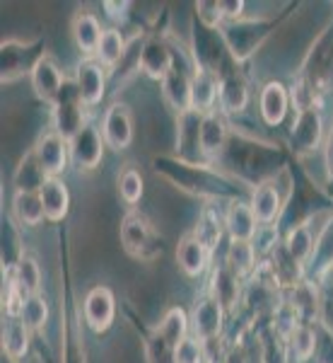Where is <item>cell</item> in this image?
Here are the masks:
<instances>
[{"label": "cell", "instance_id": "1f68e13d", "mask_svg": "<svg viewBox=\"0 0 333 363\" xmlns=\"http://www.w3.org/2000/svg\"><path fill=\"white\" fill-rule=\"evenodd\" d=\"M155 332L157 335H162L167 339L169 344H172L174 349L179 347L181 342H184L186 337L191 335V325H189V313H186L181 306H174L169 308L165 315H162V320L155 325Z\"/></svg>", "mask_w": 333, "mask_h": 363}, {"label": "cell", "instance_id": "7c38bea8", "mask_svg": "<svg viewBox=\"0 0 333 363\" xmlns=\"http://www.w3.org/2000/svg\"><path fill=\"white\" fill-rule=\"evenodd\" d=\"M208 294L220 303L227 313H235V310L242 306V298H244V279L239 277L237 272H232L225 262L213 267L208 279Z\"/></svg>", "mask_w": 333, "mask_h": 363}, {"label": "cell", "instance_id": "8992f818", "mask_svg": "<svg viewBox=\"0 0 333 363\" xmlns=\"http://www.w3.org/2000/svg\"><path fill=\"white\" fill-rule=\"evenodd\" d=\"M46 51H42L39 39H5L3 42V83H13L20 75H32L34 66L39 63Z\"/></svg>", "mask_w": 333, "mask_h": 363}, {"label": "cell", "instance_id": "3957f363", "mask_svg": "<svg viewBox=\"0 0 333 363\" xmlns=\"http://www.w3.org/2000/svg\"><path fill=\"white\" fill-rule=\"evenodd\" d=\"M51 124H54V131L61 133L63 138H73L75 133L83 128L87 121H85V104L80 99V92L75 87V80H66L63 85L61 95L54 104H51Z\"/></svg>", "mask_w": 333, "mask_h": 363}, {"label": "cell", "instance_id": "f1b7e54d", "mask_svg": "<svg viewBox=\"0 0 333 363\" xmlns=\"http://www.w3.org/2000/svg\"><path fill=\"white\" fill-rule=\"evenodd\" d=\"M13 216L20 225L39 228L46 220L44 203L39 191H15L13 194Z\"/></svg>", "mask_w": 333, "mask_h": 363}, {"label": "cell", "instance_id": "6da1fadb", "mask_svg": "<svg viewBox=\"0 0 333 363\" xmlns=\"http://www.w3.org/2000/svg\"><path fill=\"white\" fill-rule=\"evenodd\" d=\"M119 238H121V250L140 262H153L162 255V247H157L153 223L136 208H131L121 218Z\"/></svg>", "mask_w": 333, "mask_h": 363}, {"label": "cell", "instance_id": "52a82bcc", "mask_svg": "<svg viewBox=\"0 0 333 363\" xmlns=\"http://www.w3.org/2000/svg\"><path fill=\"white\" fill-rule=\"evenodd\" d=\"M83 320L87 330L104 335L114 327L116 320V296L107 284H97L83 298Z\"/></svg>", "mask_w": 333, "mask_h": 363}, {"label": "cell", "instance_id": "d4e9b609", "mask_svg": "<svg viewBox=\"0 0 333 363\" xmlns=\"http://www.w3.org/2000/svg\"><path fill=\"white\" fill-rule=\"evenodd\" d=\"M317 235H319V228H312V218L302 220V223L292 225L290 230L285 233L283 247L292 257V259L297 262V264L307 267L309 257H312V252H314Z\"/></svg>", "mask_w": 333, "mask_h": 363}, {"label": "cell", "instance_id": "ba28073f", "mask_svg": "<svg viewBox=\"0 0 333 363\" xmlns=\"http://www.w3.org/2000/svg\"><path fill=\"white\" fill-rule=\"evenodd\" d=\"M324 140V116H321L319 107L297 109V116L290 128V150L295 155H309L321 145Z\"/></svg>", "mask_w": 333, "mask_h": 363}, {"label": "cell", "instance_id": "4fadbf2b", "mask_svg": "<svg viewBox=\"0 0 333 363\" xmlns=\"http://www.w3.org/2000/svg\"><path fill=\"white\" fill-rule=\"evenodd\" d=\"M177 63H174V54L169 49V44L160 34H150L148 39L140 46V54H138V68L143 75H148L150 80H165Z\"/></svg>", "mask_w": 333, "mask_h": 363}, {"label": "cell", "instance_id": "4316f807", "mask_svg": "<svg viewBox=\"0 0 333 363\" xmlns=\"http://www.w3.org/2000/svg\"><path fill=\"white\" fill-rule=\"evenodd\" d=\"M285 347H288L290 359H295L297 363H309L319 354L317 330L309 322H300L288 335V339H285Z\"/></svg>", "mask_w": 333, "mask_h": 363}, {"label": "cell", "instance_id": "603a6c76", "mask_svg": "<svg viewBox=\"0 0 333 363\" xmlns=\"http://www.w3.org/2000/svg\"><path fill=\"white\" fill-rule=\"evenodd\" d=\"M220 95V78L213 70L198 66L194 73V83H191V102H194V112L210 114L215 112Z\"/></svg>", "mask_w": 333, "mask_h": 363}, {"label": "cell", "instance_id": "30bf717a", "mask_svg": "<svg viewBox=\"0 0 333 363\" xmlns=\"http://www.w3.org/2000/svg\"><path fill=\"white\" fill-rule=\"evenodd\" d=\"M32 150H34V155H37V162L46 172V177H61L70 165L68 138H63L54 128L44 131L42 136L37 138V143L32 145Z\"/></svg>", "mask_w": 333, "mask_h": 363}, {"label": "cell", "instance_id": "4dcf8cb0", "mask_svg": "<svg viewBox=\"0 0 333 363\" xmlns=\"http://www.w3.org/2000/svg\"><path fill=\"white\" fill-rule=\"evenodd\" d=\"M46 172L42 169V165L37 162V155L34 150L29 148L25 155L20 157L17 162V169L13 174V184L15 191H42V186L46 184Z\"/></svg>", "mask_w": 333, "mask_h": 363}, {"label": "cell", "instance_id": "7a4b0ae2", "mask_svg": "<svg viewBox=\"0 0 333 363\" xmlns=\"http://www.w3.org/2000/svg\"><path fill=\"white\" fill-rule=\"evenodd\" d=\"M292 189V182H288L285 186H280L278 177H268L259 184L251 186V196H249V206L254 211L259 225H276L285 211Z\"/></svg>", "mask_w": 333, "mask_h": 363}, {"label": "cell", "instance_id": "836d02e7", "mask_svg": "<svg viewBox=\"0 0 333 363\" xmlns=\"http://www.w3.org/2000/svg\"><path fill=\"white\" fill-rule=\"evenodd\" d=\"M124 56H126V39H124V34H121L116 27L104 29V37H102V42H99V49H97L95 58L107 70H111V68H116L121 61H124Z\"/></svg>", "mask_w": 333, "mask_h": 363}, {"label": "cell", "instance_id": "60d3db41", "mask_svg": "<svg viewBox=\"0 0 333 363\" xmlns=\"http://www.w3.org/2000/svg\"><path fill=\"white\" fill-rule=\"evenodd\" d=\"M220 8H222V15H225V22H237V20H242V17H247L244 15L247 3H242V0H222Z\"/></svg>", "mask_w": 333, "mask_h": 363}, {"label": "cell", "instance_id": "f35d334b", "mask_svg": "<svg viewBox=\"0 0 333 363\" xmlns=\"http://www.w3.org/2000/svg\"><path fill=\"white\" fill-rule=\"evenodd\" d=\"M177 363H206V347L194 335H189L177 347Z\"/></svg>", "mask_w": 333, "mask_h": 363}, {"label": "cell", "instance_id": "ffe728a7", "mask_svg": "<svg viewBox=\"0 0 333 363\" xmlns=\"http://www.w3.org/2000/svg\"><path fill=\"white\" fill-rule=\"evenodd\" d=\"M290 109V90L278 80H271L261 87L259 95V114L268 126H278L285 121Z\"/></svg>", "mask_w": 333, "mask_h": 363}, {"label": "cell", "instance_id": "e575fe53", "mask_svg": "<svg viewBox=\"0 0 333 363\" xmlns=\"http://www.w3.org/2000/svg\"><path fill=\"white\" fill-rule=\"evenodd\" d=\"M116 189H119V196L126 206L136 208L138 203L143 201V194H145V179H143V174L138 172V167L126 165L121 169L119 177H116Z\"/></svg>", "mask_w": 333, "mask_h": 363}, {"label": "cell", "instance_id": "484cf974", "mask_svg": "<svg viewBox=\"0 0 333 363\" xmlns=\"http://www.w3.org/2000/svg\"><path fill=\"white\" fill-rule=\"evenodd\" d=\"M32 335L34 332L22 322L20 318H8L3 327V351L13 363L25 361L32 349Z\"/></svg>", "mask_w": 333, "mask_h": 363}, {"label": "cell", "instance_id": "9a60e30c", "mask_svg": "<svg viewBox=\"0 0 333 363\" xmlns=\"http://www.w3.org/2000/svg\"><path fill=\"white\" fill-rule=\"evenodd\" d=\"M29 80H32L34 95L46 104H54L58 99V95H61V90H63V85H66L68 78L63 75V70H61V66H58L56 58L51 54H44L42 58H39L37 66H34Z\"/></svg>", "mask_w": 333, "mask_h": 363}, {"label": "cell", "instance_id": "7402d4cb", "mask_svg": "<svg viewBox=\"0 0 333 363\" xmlns=\"http://www.w3.org/2000/svg\"><path fill=\"white\" fill-rule=\"evenodd\" d=\"M49 223H63L70 213V189L63 177H49L39 191Z\"/></svg>", "mask_w": 333, "mask_h": 363}, {"label": "cell", "instance_id": "277c9868", "mask_svg": "<svg viewBox=\"0 0 333 363\" xmlns=\"http://www.w3.org/2000/svg\"><path fill=\"white\" fill-rule=\"evenodd\" d=\"M268 29H271V22L268 20H247V17H242V20L227 22L222 27V39H225L232 58L235 61H244V58H249L259 49V44L264 42Z\"/></svg>", "mask_w": 333, "mask_h": 363}, {"label": "cell", "instance_id": "d590c367", "mask_svg": "<svg viewBox=\"0 0 333 363\" xmlns=\"http://www.w3.org/2000/svg\"><path fill=\"white\" fill-rule=\"evenodd\" d=\"M49 318H51V308H49V301H46L42 294L25 298V308H22L20 320L25 322L29 330L44 332V327L49 325Z\"/></svg>", "mask_w": 333, "mask_h": 363}, {"label": "cell", "instance_id": "5b68a950", "mask_svg": "<svg viewBox=\"0 0 333 363\" xmlns=\"http://www.w3.org/2000/svg\"><path fill=\"white\" fill-rule=\"evenodd\" d=\"M225 315H227V310L222 308L208 291H203L201 296H196L194 308H191V313H189L191 335H194L198 342L222 339V332H225Z\"/></svg>", "mask_w": 333, "mask_h": 363}, {"label": "cell", "instance_id": "7bdbcfd3", "mask_svg": "<svg viewBox=\"0 0 333 363\" xmlns=\"http://www.w3.org/2000/svg\"><path fill=\"white\" fill-rule=\"evenodd\" d=\"M104 10H107V13H114L111 15L114 22H124L128 17L126 13L131 10V3H104Z\"/></svg>", "mask_w": 333, "mask_h": 363}, {"label": "cell", "instance_id": "9c48e42d", "mask_svg": "<svg viewBox=\"0 0 333 363\" xmlns=\"http://www.w3.org/2000/svg\"><path fill=\"white\" fill-rule=\"evenodd\" d=\"M68 143H70V162L80 172H95L102 165L107 143H104V136L97 126L85 124Z\"/></svg>", "mask_w": 333, "mask_h": 363}, {"label": "cell", "instance_id": "b9f144b4", "mask_svg": "<svg viewBox=\"0 0 333 363\" xmlns=\"http://www.w3.org/2000/svg\"><path fill=\"white\" fill-rule=\"evenodd\" d=\"M324 169H326V177L329 182H333V126L326 136V143H324Z\"/></svg>", "mask_w": 333, "mask_h": 363}, {"label": "cell", "instance_id": "8d00e7d4", "mask_svg": "<svg viewBox=\"0 0 333 363\" xmlns=\"http://www.w3.org/2000/svg\"><path fill=\"white\" fill-rule=\"evenodd\" d=\"M198 240L208 245V250L213 252L215 245L220 242V238L225 235V223H222V216H218L215 211L206 208L201 216H198V223H196V230H191Z\"/></svg>", "mask_w": 333, "mask_h": 363}, {"label": "cell", "instance_id": "8fae6325", "mask_svg": "<svg viewBox=\"0 0 333 363\" xmlns=\"http://www.w3.org/2000/svg\"><path fill=\"white\" fill-rule=\"evenodd\" d=\"M102 136H104L107 148H111L114 153H124V150L131 148V143H133V114H131V107H128V104L114 102L107 112H104Z\"/></svg>", "mask_w": 333, "mask_h": 363}, {"label": "cell", "instance_id": "74e56055", "mask_svg": "<svg viewBox=\"0 0 333 363\" xmlns=\"http://www.w3.org/2000/svg\"><path fill=\"white\" fill-rule=\"evenodd\" d=\"M143 351H145V363H177V349L162 335H157L155 330L153 335L145 339Z\"/></svg>", "mask_w": 333, "mask_h": 363}, {"label": "cell", "instance_id": "f546056e", "mask_svg": "<svg viewBox=\"0 0 333 363\" xmlns=\"http://www.w3.org/2000/svg\"><path fill=\"white\" fill-rule=\"evenodd\" d=\"M225 264L237 272L242 279H251L259 269V252H256L254 242H239V240H230L225 252Z\"/></svg>", "mask_w": 333, "mask_h": 363}, {"label": "cell", "instance_id": "ab89813d", "mask_svg": "<svg viewBox=\"0 0 333 363\" xmlns=\"http://www.w3.org/2000/svg\"><path fill=\"white\" fill-rule=\"evenodd\" d=\"M196 13H198V20H201L208 29H218V27H222V22H225L220 3H198Z\"/></svg>", "mask_w": 333, "mask_h": 363}, {"label": "cell", "instance_id": "cb8c5ba5", "mask_svg": "<svg viewBox=\"0 0 333 363\" xmlns=\"http://www.w3.org/2000/svg\"><path fill=\"white\" fill-rule=\"evenodd\" d=\"M218 104L222 114H242L249 107V85L239 73L220 75Z\"/></svg>", "mask_w": 333, "mask_h": 363}, {"label": "cell", "instance_id": "2e32d148", "mask_svg": "<svg viewBox=\"0 0 333 363\" xmlns=\"http://www.w3.org/2000/svg\"><path fill=\"white\" fill-rule=\"evenodd\" d=\"M222 223H225L227 240L254 242L256 233H259V220H256L249 201H244V199H232V201H227V208H225V213H222Z\"/></svg>", "mask_w": 333, "mask_h": 363}, {"label": "cell", "instance_id": "e0dca14e", "mask_svg": "<svg viewBox=\"0 0 333 363\" xmlns=\"http://www.w3.org/2000/svg\"><path fill=\"white\" fill-rule=\"evenodd\" d=\"M177 264L179 272L189 279H198L210 267V250L203 240H198L194 233H186L177 242Z\"/></svg>", "mask_w": 333, "mask_h": 363}, {"label": "cell", "instance_id": "ac0fdd59", "mask_svg": "<svg viewBox=\"0 0 333 363\" xmlns=\"http://www.w3.org/2000/svg\"><path fill=\"white\" fill-rule=\"evenodd\" d=\"M227 140H230V126L225 121V114L222 112H210L203 114L201 119V155L208 157V160H215L225 153Z\"/></svg>", "mask_w": 333, "mask_h": 363}, {"label": "cell", "instance_id": "d6a6232c", "mask_svg": "<svg viewBox=\"0 0 333 363\" xmlns=\"http://www.w3.org/2000/svg\"><path fill=\"white\" fill-rule=\"evenodd\" d=\"M8 279L13 281L17 289L22 291L25 296H34V294H42V281H44V274H42V267L39 262L34 259L32 255H25L13 272L8 274Z\"/></svg>", "mask_w": 333, "mask_h": 363}, {"label": "cell", "instance_id": "d6986e66", "mask_svg": "<svg viewBox=\"0 0 333 363\" xmlns=\"http://www.w3.org/2000/svg\"><path fill=\"white\" fill-rule=\"evenodd\" d=\"M191 83H194V75H189L184 68L174 66L169 70V75L162 80V97L169 107L174 109L179 116L194 112V102H191Z\"/></svg>", "mask_w": 333, "mask_h": 363}, {"label": "cell", "instance_id": "83f0119b", "mask_svg": "<svg viewBox=\"0 0 333 363\" xmlns=\"http://www.w3.org/2000/svg\"><path fill=\"white\" fill-rule=\"evenodd\" d=\"M201 119L203 114L189 112L179 116V131H177V150L186 160H198L201 155Z\"/></svg>", "mask_w": 333, "mask_h": 363}, {"label": "cell", "instance_id": "5bb4252c", "mask_svg": "<svg viewBox=\"0 0 333 363\" xmlns=\"http://www.w3.org/2000/svg\"><path fill=\"white\" fill-rule=\"evenodd\" d=\"M107 75L109 70L97 58H85L75 68V87L80 92V99L87 109L97 107L107 95Z\"/></svg>", "mask_w": 333, "mask_h": 363}, {"label": "cell", "instance_id": "44dd1931", "mask_svg": "<svg viewBox=\"0 0 333 363\" xmlns=\"http://www.w3.org/2000/svg\"><path fill=\"white\" fill-rule=\"evenodd\" d=\"M70 37H73L80 54L85 58H95L99 42L104 37L102 22L92 13H78L73 17V22H70Z\"/></svg>", "mask_w": 333, "mask_h": 363}]
</instances>
